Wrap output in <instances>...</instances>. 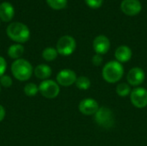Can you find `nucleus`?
Returning <instances> with one entry per match:
<instances>
[{"mask_svg":"<svg viewBox=\"0 0 147 146\" xmlns=\"http://www.w3.org/2000/svg\"><path fill=\"white\" fill-rule=\"evenodd\" d=\"M11 72L16 79L24 82L31 77L34 70L28 60L19 59L15 60L11 65Z\"/></svg>","mask_w":147,"mask_h":146,"instance_id":"obj_1","label":"nucleus"},{"mask_svg":"<svg viewBox=\"0 0 147 146\" xmlns=\"http://www.w3.org/2000/svg\"><path fill=\"white\" fill-rule=\"evenodd\" d=\"M7 35L14 41L18 43H25L30 37L28 28L22 22H12L6 29Z\"/></svg>","mask_w":147,"mask_h":146,"instance_id":"obj_2","label":"nucleus"},{"mask_svg":"<svg viewBox=\"0 0 147 146\" xmlns=\"http://www.w3.org/2000/svg\"><path fill=\"white\" fill-rule=\"evenodd\" d=\"M123 66L118 61H109L102 69V77L109 83H114L120 81L123 77Z\"/></svg>","mask_w":147,"mask_h":146,"instance_id":"obj_3","label":"nucleus"},{"mask_svg":"<svg viewBox=\"0 0 147 146\" xmlns=\"http://www.w3.org/2000/svg\"><path fill=\"white\" fill-rule=\"evenodd\" d=\"M95 120L101 127L109 129L115 125V115L111 109L102 107L99 108L98 111L95 114Z\"/></svg>","mask_w":147,"mask_h":146,"instance_id":"obj_4","label":"nucleus"},{"mask_svg":"<svg viewBox=\"0 0 147 146\" xmlns=\"http://www.w3.org/2000/svg\"><path fill=\"white\" fill-rule=\"evenodd\" d=\"M56 49L58 53L63 56H69L76 49V40L70 35L62 36L57 42Z\"/></svg>","mask_w":147,"mask_h":146,"instance_id":"obj_5","label":"nucleus"},{"mask_svg":"<svg viewBox=\"0 0 147 146\" xmlns=\"http://www.w3.org/2000/svg\"><path fill=\"white\" fill-rule=\"evenodd\" d=\"M59 84L53 80H44L39 85V91L42 96L47 99H53L57 97L59 94Z\"/></svg>","mask_w":147,"mask_h":146,"instance_id":"obj_6","label":"nucleus"},{"mask_svg":"<svg viewBox=\"0 0 147 146\" xmlns=\"http://www.w3.org/2000/svg\"><path fill=\"white\" fill-rule=\"evenodd\" d=\"M130 99L134 107L138 108H146L147 106V90L145 88H136L131 92Z\"/></svg>","mask_w":147,"mask_h":146,"instance_id":"obj_7","label":"nucleus"},{"mask_svg":"<svg viewBox=\"0 0 147 146\" xmlns=\"http://www.w3.org/2000/svg\"><path fill=\"white\" fill-rule=\"evenodd\" d=\"M77 78L76 73L70 69H64L60 71L56 77L58 84L65 87H68L75 83Z\"/></svg>","mask_w":147,"mask_h":146,"instance_id":"obj_8","label":"nucleus"},{"mask_svg":"<svg viewBox=\"0 0 147 146\" xmlns=\"http://www.w3.org/2000/svg\"><path fill=\"white\" fill-rule=\"evenodd\" d=\"M121 9L125 15L133 16L141 11L142 5L139 0H123L121 4Z\"/></svg>","mask_w":147,"mask_h":146,"instance_id":"obj_9","label":"nucleus"},{"mask_svg":"<svg viewBox=\"0 0 147 146\" xmlns=\"http://www.w3.org/2000/svg\"><path fill=\"white\" fill-rule=\"evenodd\" d=\"M78 108H79V111L83 114L92 115V114H95L98 111L99 105L96 100L87 98V99H84L83 101L80 102Z\"/></svg>","mask_w":147,"mask_h":146,"instance_id":"obj_10","label":"nucleus"},{"mask_svg":"<svg viewBox=\"0 0 147 146\" xmlns=\"http://www.w3.org/2000/svg\"><path fill=\"white\" fill-rule=\"evenodd\" d=\"M93 48L96 54H105L110 48V41L105 35H98L93 41Z\"/></svg>","mask_w":147,"mask_h":146,"instance_id":"obj_11","label":"nucleus"},{"mask_svg":"<svg viewBox=\"0 0 147 146\" xmlns=\"http://www.w3.org/2000/svg\"><path fill=\"white\" fill-rule=\"evenodd\" d=\"M127 82L133 86L140 85L145 80V72L141 68L134 67L127 73Z\"/></svg>","mask_w":147,"mask_h":146,"instance_id":"obj_12","label":"nucleus"},{"mask_svg":"<svg viewBox=\"0 0 147 146\" xmlns=\"http://www.w3.org/2000/svg\"><path fill=\"white\" fill-rule=\"evenodd\" d=\"M15 15V9L9 2H3L0 4V19L3 22H9Z\"/></svg>","mask_w":147,"mask_h":146,"instance_id":"obj_13","label":"nucleus"},{"mask_svg":"<svg viewBox=\"0 0 147 146\" xmlns=\"http://www.w3.org/2000/svg\"><path fill=\"white\" fill-rule=\"evenodd\" d=\"M115 56L120 63L127 62L132 58V50L127 46H121L116 49Z\"/></svg>","mask_w":147,"mask_h":146,"instance_id":"obj_14","label":"nucleus"},{"mask_svg":"<svg viewBox=\"0 0 147 146\" xmlns=\"http://www.w3.org/2000/svg\"><path fill=\"white\" fill-rule=\"evenodd\" d=\"M34 73L37 78L42 79V80H47L52 75V69L49 65L41 64V65H37L34 68Z\"/></svg>","mask_w":147,"mask_h":146,"instance_id":"obj_15","label":"nucleus"},{"mask_svg":"<svg viewBox=\"0 0 147 146\" xmlns=\"http://www.w3.org/2000/svg\"><path fill=\"white\" fill-rule=\"evenodd\" d=\"M24 52V47L20 44L11 45L8 49V55L14 59H19Z\"/></svg>","mask_w":147,"mask_h":146,"instance_id":"obj_16","label":"nucleus"},{"mask_svg":"<svg viewBox=\"0 0 147 146\" xmlns=\"http://www.w3.org/2000/svg\"><path fill=\"white\" fill-rule=\"evenodd\" d=\"M58 56L57 49L53 47H47L42 52V57L46 61H53Z\"/></svg>","mask_w":147,"mask_h":146,"instance_id":"obj_17","label":"nucleus"},{"mask_svg":"<svg viewBox=\"0 0 147 146\" xmlns=\"http://www.w3.org/2000/svg\"><path fill=\"white\" fill-rule=\"evenodd\" d=\"M90 80L87 77H84V76H81L77 78L76 80V86L79 89H82V90H86L88 89L90 87Z\"/></svg>","mask_w":147,"mask_h":146,"instance_id":"obj_18","label":"nucleus"},{"mask_svg":"<svg viewBox=\"0 0 147 146\" xmlns=\"http://www.w3.org/2000/svg\"><path fill=\"white\" fill-rule=\"evenodd\" d=\"M23 91H24V94L27 96L32 97V96H36V94L39 92V87L36 84L33 83H27L24 86Z\"/></svg>","mask_w":147,"mask_h":146,"instance_id":"obj_19","label":"nucleus"},{"mask_svg":"<svg viewBox=\"0 0 147 146\" xmlns=\"http://www.w3.org/2000/svg\"><path fill=\"white\" fill-rule=\"evenodd\" d=\"M116 93L118 96L121 97H125L131 93V88L127 83H120L116 87Z\"/></svg>","mask_w":147,"mask_h":146,"instance_id":"obj_20","label":"nucleus"},{"mask_svg":"<svg viewBox=\"0 0 147 146\" xmlns=\"http://www.w3.org/2000/svg\"><path fill=\"white\" fill-rule=\"evenodd\" d=\"M47 4L53 9H62L67 4V0H47Z\"/></svg>","mask_w":147,"mask_h":146,"instance_id":"obj_21","label":"nucleus"},{"mask_svg":"<svg viewBox=\"0 0 147 146\" xmlns=\"http://www.w3.org/2000/svg\"><path fill=\"white\" fill-rule=\"evenodd\" d=\"M0 84L4 88H9L12 85V79L8 75H3L0 77Z\"/></svg>","mask_w":147,"mask_h":146,"instance_id":"obj_22","label":"nucleus"},{"mask_svg":"<svg viewBox=\"0 0 147 146\" xmlns=\"http://www.w3.org/2000/svg\"><path fill=\"white\" fill-rule=\"evenodd\" d=\"M86 4L92 9H98L102 6L103 0H84Z\"/></svg>","mask_w":147,"mask_h":146,"instance_id":"obj_23","label":"nucleus"},{"mask_svg":"<svg viewBox=\"0 0 147 146\" xmlns=\"http://www.w3.org/2000/svg\"><path fill=\"white\" fill-rule=\"evenodd\" d=\"M92 64L96 66H100L102 64V61H103V59L102 57V55L100 54H96L92 57Z\"/></svg>","mask_w":147,"mask_h":146,"instance_id":"obj_24","label":"nucleus"},{"mask_svg":"<svg viewBox=\"0 0 147 146\" xmlns=\"http://www.w3.org/2000/svg\"><path fill=\"white\" fill-rule=\"evenodd\" d=\"M6 68H7V63H6V60L0 56V77L4 75V72L6 71Z\"/></svg>","mask_w":147,"mask_h":146,"instance_id":"obj_25","label":"nucleus"},{"mask_svg":"<svg viewBox=\"0 0 147 146\" xmlns=\"http://www.w3.org/2000/svg\"><path fill=\"white\" fill-rule=\"evenodd\" d=\"M5 117V110H4V108L0 105V122L4 119Z\"/></svg>","mask_w":147,"mask_h":146,"instance_id":"obj_26","label":"nucleus"},{"mask_svg":"<svg viewBox=\"0 0 147 146\" xmlns=\"http://www.w3.org/2000/svg\"><path fill=\"white\" fill-rule=\"evenodd\" d=\"M0 91H1V87H0Z\"/></svg>","mask_w":147,"mask_h":146,"instance_id":"obj_27","label":"nucleus"}]
</instances>
